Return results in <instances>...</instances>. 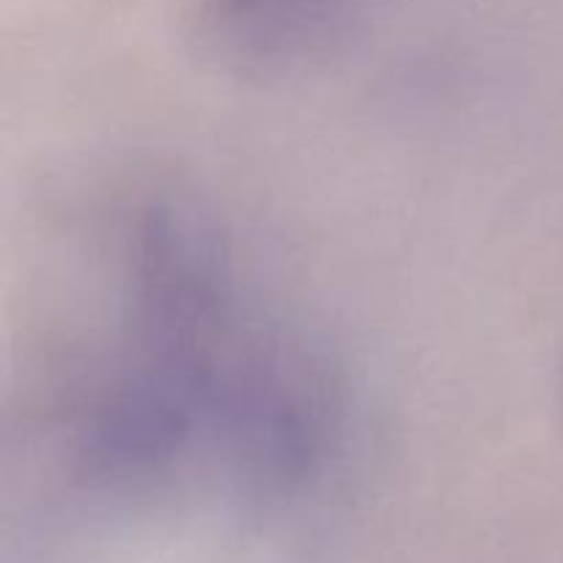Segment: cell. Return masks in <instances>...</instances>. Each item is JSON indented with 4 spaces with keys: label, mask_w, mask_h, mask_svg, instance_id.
<instances>
[{
    "label": "cell",
    "mask_w": 563,
    "mask_h": 563,
    "mask_svg": "<svg viewBox=\"0 0 563 563\" xmlns=\"http://www.w3.org/2000/svg\"><path fill=\"white\" fill-rule=\"evenodd\" d=\"M374 0H190L203 53L242 77L289 75L344 42Z\"/></svg>",
    "instance_id": "cell-1"
}]
</instances>
